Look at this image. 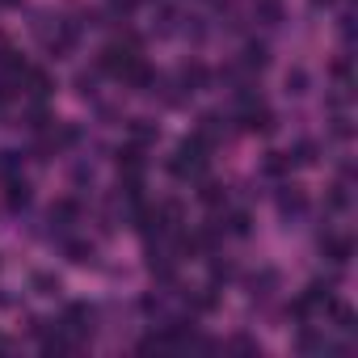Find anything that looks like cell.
<instances>
[{
	"label": "cell",
	"instance_id": "1",
	"mask_svg": "<svg viewBox=\"0 0 358 358\" xmlns=\"http://www.w3.org/2000/svg\"><path fill=\"white\" fill-rule=\"evenodd\" d=\"M207 160H211V148L199 135H186L182 143L173 148V156H169V173L182 177V182H199V177L207 173Z\"/></svg>",
	"mask_w": 358,
	"mask_h": 358
},
{
	"label": "cell",
	"instance_id": "2",
	"mask_svg": "<svg viewBox=\"0 0 358 358\" xmlns=\"http://www.w3.org/2000/svg\"><path fill=\"white\" fill-rule=\"evenodd\" d=\"M143 64V55H139V38H114L106 51H101V59H97V68H101V76H114V80H127L135 68Z\"/></svg>",
	"mask_w": 358,
	"mask_h": 358
},
{
	"label": "cell",
	"instance_id": "3",
	"mask_svg": "<svg viewBox=\"0 0 358 358\" xmlns=\"http://www.w3.org/2000/svg\"><path fill=\"white\" fill-rule=\"evenodd\" d=\"M236 122H241V131H253V135H270V131L278 127L274 110H270L257 93H241V97H236Z\"/></svg>",
	"mask_w": 358,
	"mask_h": 358
},
{
	"label": "cell",
	"instance_id": "4",
	"mask_svg": "<svg viewBox=\"0 0 358 358\" xmlns=\"http://www.w3.org/2000/svg\"><path fill=\"white\" fill-rule=\"evenodd\" d=\"M93 320H97V312H93L89 303H68V308H64V320H59V329H64L72 341H85V337L93 333Z\"/></svg>",
	"mask_w": 358,
	"mask_h": 358
},
{
	"label": "cell",
	"instance_id": "5",
	"mask_svg": "<svg viewBox=\"0 0 358 358\" xmlns=\"http://www.w3.org/2000/svg\"><path fill=\"white\" fill-rule=\"evenodd\" d=\"M17 89L30 97V101H47L51 97V89H55V80H51V72L47 68H22V76H17Z\"/></svg>",
	"mask_w": 358,
	"mask_h": 358
},
{
	"label": "cell",
	"instance_id": "6",
	"mask_svg": "<svg viewBox=\"0 0 358 358\" xmlns=\"http://www.w3.org/2000/svg\"><path fill=\"white\" fill-rule=\"evenodd\" d=\"M320 253H324L333 266H350V257H354V241L341 236V232H320Z\"/></svg>",
	"mask_w": 358,
	"mask_h": 358
},
{
	"label": "cell",
	"instance_id": "7",
	"mask_svg": "<svg viewBox=\"0 0 358 358\" xmlns=\"http://www.w3.org/2000/svg\"><path fill=\"white\" fill-rule=\"evenodd\" d=\"M278 215L282 220H303L308 215V194L299 186H278Z\"/></svg>",
	"mask_w": 358,
	"mask_h": 358
},
{
	"label": "cell",
	"instance_id": "8",
	"mask_svg": "<svg viewBox=\"0 0 358 358\" xmlns=\"http://www.w3.org/2000/svg\"><path fill=\"white\" fill-rule=\"evenodd\" d=\"M30 199H34L30 182H26L22 173H9V177H5V207H9V211H26Z\"/></svg>",
	"mask_w": 358,
	"mask_h": 358
},
{
	"label": "cell",
	"instance_id": "9",
	"mask_svg": "<svg viewBox=\"0 0 358 358\" xmlns=\"http://www.w3.org/2000/svg\"><path fill=\"white\" fill-rule=\"evenodd\" d=\"M194 135H199V139H203L207 148H215V143H224V139H228V118L211 110V114H203V118H199Z\"/></svg>",
	"mask_w": 358,
	"mask_h": 358
},
{
	"label": "cell",
	"instance_id": "10",
	"mask_svg": "<svg viewBox=\"0 0 358 358\" xmlns=\"http://www.w3.org/2000/svg\"><path fill=\"white\" fill-rule=\"evenodd\" d=\"M148 148H139V143H122L118 148V173L122 177H143V169H148V156H143Z\"/></svg>",
	"mask_w": 358,
	"mask_h": 358
},
{
	"label": "cell",
	"instance_id": "11",
	"mask_svg": "<svg viewBox=\"0 0 358 358\" xmlns=\"http://www.w3.org/2000/svg\"><path fill=\"white\" fill-rule=\"evenodd\" d=\"M47 220H51V232H68V228L80 220V203H76V199H59V203H51Z\"/></svg>",
	"mask_w": 358,
	"mask_h": 358
},
{
	"label": "cell",
	"instance_id": "12",
	"mask_svg": "<svg viewBox=\"0 0 358 358\" xmlns=\"http://www.w3.org/2000/svg\"><path fill=\"white\" fill-rule=\"evenodd\" d=\"M270 68V47L266 43H257V38H249L245 43V51H241V72H266Z\"/></svg>",
	"mask_w": 358,
	"mask_h": 358
},
{
	"label": "cell",
	"instance_id": "13",
	"mask_svg": "<svg viewBox=\"0 0 358 358\" xmlns=\"http://www.w3.org/2000/svg\"><path fill=\"white\" fill-rule=\"evenodd\" d=\"M64 257H68L72 266H97V245H93V241L64 236Z\"/></svg>",
	"mask_w": 358,
	"mask_h": 358
},
{
	"label": "cell",
	"instance_id": "14",
	"mask_svg": "<svg viewBox=\"0 0 358 358\" xmlns=\"http://www.w3.org/2000/svg\"><path fill=\"white\" fill-rule=\"evenodd\" d=\"M207 76H211V72H207L203 64H186L182 72H177V89H182V97H186V93H199V89L207 85Z\"/></svg>",
	"mask_w": 358,
	"mask_h": 358
},
{
	"label": "cell",
	"instance_id": "15",
	"mask_svg": "<svg viewBox=\"0 0 358 358\" xmlns=\"http://www.w3.org/2000/svg\"><path fill=\"white\" fill-rule=\"evenodd\" d=\"M127 135H131V143L152 148V143L160 139V127H156V122H148V118H131V122H127Z\"/></svg>",
	"mask_w": 358,
	"mask_h": 358
},
{
	"label": "cell",
	"instance_id": "16",
	"mask_svg": "<svg viewBox=\"0 0 358 358\" xmlns=\"http://www.w3.org/2000/svg\"><path fill=\"white\" fill-rule=\"evenodd\" d=\"M30 291L43 295V299H55V295L64 291V282H59V274H51V270H34V274H30Z\"/></svg>",
	"mask_w": 358,
	"mask_h": 358
},
{
	"label": "cell",
	"instance_id": "17",
	"mask_svg": "<svg viewBox=\"0 0 358 358\" xmlns=\"http://www.w3.org/2000/svg\"><path fill=\"white\" fill-rule=\"evenodd\" d=\"M274 291H278V274L274 270H262V274L249 278V299H270Z\"/></svg>",
	"mask_w": 358,
	"mask_h": 358
},
{
	"label": "cell",
	"instance_id": "18",
	"mask_svg": "<svg viewBox=\"0 0 358 358\" xmlns=\"http://www.w3.org/2000/svg\"><path fill=\"white\" fill-rule=\"evenodd\" d=\"M282 156H287L291 169H308V164H316V143H312V139H299V143H295L291 152H282Z\"/></svg>",
	"mask_w": 358,
	"mask_h": 358
},
{
	"label": "cell",
	"instance_id": "19",
	"mask_svg": "<svg viewBox=\"0 0 358 358\" xmlns=\"http://www.w3.org/2000/svg\"><path fill=\"white\" fill-rule=\"evenodd\" d=\"M253 17H257L262 26H278V22H282V0H257V5H253Z\"/></svg>",
	"mask_w": 358,
	"mask_h": 358
},
{
	"label": "cell",
	"instance_id": "20",
	"mask_svg": "<svg viewBox=\"0 0 358 358\" xmlns=\"http://www.w3.org/2000/svg\"><path fill=\"white\" fill-rule=\"evenodd\" d=\"M199 199H203V207L215 211V207L228 203V186H220V182H203V186H199Z\"/></svg>",
	"mask_w": 358,
	"mask_h": 358
},
{
	"label": "cell",
	"instance_id": "21",
	"mask_svg": "<svg viewBox=\"0 0 358 358\" xmlns=\"http://www.w3.org/2000/svg\"><path fill=\"white\" fill-rule=\"evenodd\" d=\"M220 228H224L228 236H249V232H253V215H249V211H232Z\"/></svg>",
	"mask_w": 358,
	"mask_h": 358
},
{
	"label": "cell",
	"instance_id": "22",
	"mask_svg": "<svg viewBox=\"0 0 358 358\" xmlns=\"http://www.w3.org/2000/svg\"><path fill=\"white\" fill-rule=\"evenodd\" d=\"M97 80H101V68L76 72V93H80V97H97Z\"/></svg>",
	"mask_w": 358,
	"mask_h": 358
},
{
	"label": "cell",
	"instance_id": "23",
	"mask_svg": "<svg viewBox=\"0 0 358 358\" xmlns=\"http://www.w3.org/2000/svg\"><path fill=\"white\" fill-rule=\"evenodd\" d=\"M308 85H312V80H308V72H303V68H291V72H287V93L303 97V93H308Z\"/></svg>",
	"mask_w": 358,
	"mask_h": 358
},
{
	"label": "cell",
	"instance_id": "24",
	"mask_svg": "<svg viewBox=\"0 0 358 358\" xmlns=\"http://www.w3.org/2000/svg\"><path fill=\"white\" fill-rule=\"evenodd\" d=\"M262 173H266V177H282V173H291V164H287V156H282V152H270V156H266V164H262Z\"/></svg>",
	"mask_w": 358,
	"mask_h": 358
},
{
	"label": "cell",
	"instance_id": "25",
	"mask_svg": "<svg viewBox=\"0 0 358 358\" xmlns=\"http://www.w3.org/2000/svg\"><path fill=\"white\" fill-rule=\"evenodd\" d=\"M9 173H22V156L17 152H0V177H9Z\"/></svg>",
	"mask_w": 358,
	"mask_h": 358
},
{
	"label": "cell",
	"instance_id": "26",
	"mask_svg": "<svg viewBox=\"0 0 358 358\" xmlns=\"http://www.w3.org/2000/svg\"><path fill=\"white\" fill-rule=\"evenodd\" d=\"M72 186H76V190L93 186V164H76V169H72Z\"/></svg>",
	"mask_w": 358,
	"mask_h": 358
},
{
	"label": "cell",
	"instance_id": "27",
	"mask_svg": "<svg viewBox=\"0 0 358 358\" xmlns=\"http://www.w3.org/2000/svg\"><path fill=\"white\" fill-rule=\"evenodd\" d=\"M135 9H139V0H110V13L114 17H131Z\"/></svg>",
	"mask_w": 358,
	"mask_h": 358
},
{
	"label": "cell",
	"instance_id": "28",
	"mask_svg": "<svg viewBox=\"0 0 358 358\" xmlns=\"http://www.w3.org/2000/svg\"><path fill=\"white\" fill-rule=\"evenodd\" d=\"M228 350H241V354H262V345H257L253 337H232V341H228Z\"/></svg>",
	"mask_w": 358,
	"mask_h": 358
},
{
	"label": "cell",
	"instance_id": "29",
	"mask_svg": "<svg viewBox=\"0 0 358 358\" xmlns=\"http://www.w3.org/2000/svg\"><path fill=\"white\" fill-rule=\"evenodd\" d=\"M329 5H337V0H312V9H329Z\"/></svg>",
	"mask_w": 358,
	"mask_h": 358
},
{
	"label": "cell",
	"instance_id": "30",
	"mask_svg": "<svg viewBox=\"0 0 358 358\" xmlns=\"http://www.w3.org/2000/svg\"><path fill=\"white\" fill-rule=\"evenodd\" d=\"M0 354H9V341H5V337H0Z\"/></svg>",
	"mask_w": 358,
	"mask_h": 358
}]
</instances>
